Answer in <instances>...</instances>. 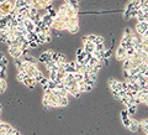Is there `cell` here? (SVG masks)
Masks as SVG:
<instances>
[{
  "instance_id": "1",
  "label": "cell",
  "mask_w": 148,
  "mask_h": 135,
  "mask_svg": "<svg viewBox=\"0 0 148 135\" xmlns=\"http://www.w3.org/2000/svg\"><path fill=\"white\" fill-rule=\"evenodd\" d=\"M12 10H14V4L11 1H9V0L0 4V14L3 16H8Z\"/></svg>"
},
{
  "instance_id": "2",
  "label": "cell",
  "mask_w": 148,
  "mask_h": 135,
  "mask_svg": "<svg viewBox=\"0 0 148 135\" xmlns=\"http://www.w3.org/2000/svg\"><path fill=\"white\" fill-rule=\"evenodd\" d=\"M137 30L140 34H146L147 30H148V22L146 21H140L137 25Z\"/></svg>"
},
{
  "instance_id": "3",
  "label": "cell",
  "mask_w": 148,
  "mask_h": 135,
  "mask_svg": "<svg viewBox=\"0 0 148 135\" xmlns=\"http://www.w3.org/2000/svg\"><path fill=\"white\" fill-rule=\"evenodd\" d=\"M52 56H53V52L48 51V52H46V53H43V55H41L40 61H41V62L47 63V62H49V61H52Z\"/></svg>"
},
{
  "instance_id": "4",
  "label": "cell",
  "mask_w": 148,
  "mask_h": 135,
  "mask_svg": "<svg viewBox=\"0 0 148 135\" xmlns=\"http://www.w3.org/2000/svg\"><path fill=\"white\" fill-rule=\"evenodd\" d=\"M121 118H122L123 124L126 125V127H128V124H130V122H131V120L128 119V111H127V110H122V111H121Z\"/></svg>"
},
{
  "instance_id": "6",
  "label": "cell",
  "mask_w": 148,
  "mask_h": 135,
  "mask_svg": "<svg viewBox=\"0 0 148 135\" xmlns=\"http://www.w3.org/2000/svg\"><path fill=\"white\" fill-rule=\"evenodd\" d=\"M128 128H130V130H132V132H136V130L138 129V123L137 122H135V120H131L130 122V124H128Z\"/></svg>"
},
{
  "instance_id": "5",
  "label": "cell",
  "mask_w": 148,
  "mask_h": 135,
  "mask_svg": "<svg viewBox=\"0 0 148 135\" xmlns=\"http://www.w3.org/2000/svg\"><path fill=\"white\" fill-rule=\"evenodd\" d=\"M126 55H127V52H126V48H122V47H120L119 48V51H117V58H120V60H123L125 57H126Z\"/></svg>"
},
{
  "instance_id": "7",
  "label": "cell",
  "mask_w": 148,
  "mask_h": 135,
  "mask_svg": "<svg viewBox=\"0 0 148 135\" xmlns=\"http://www.w3.org/2000/svg\"><path fill=\"white\" fill-rule=\"evenodd\" d=\"M5 89H6V82H5V80L0 78V93L4 92Z\"/></svg>"
}]
</instances>
